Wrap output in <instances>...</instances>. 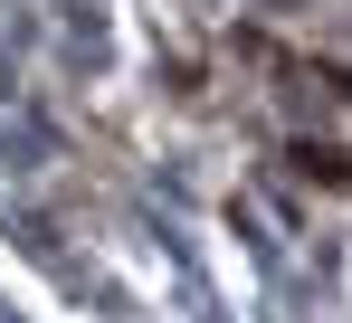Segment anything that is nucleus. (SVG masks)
I'll return each instance as SVG.
<instances>
[{"label": "nucleus", "mask_w": 352, "mask_h": 323, "mask_svg": "<svg viewBox=\"0 0 352 323\" xmlns=\"http://www.w3.org/2000/svg\"><path fill=\"white\" fill-rule=\"evenodd\" d=\"M286 162L305 181H324V190H352V143H314V133H305V143H286Z\"/></svg>", "instance_id": "f257e3e1"}]
</instances>
